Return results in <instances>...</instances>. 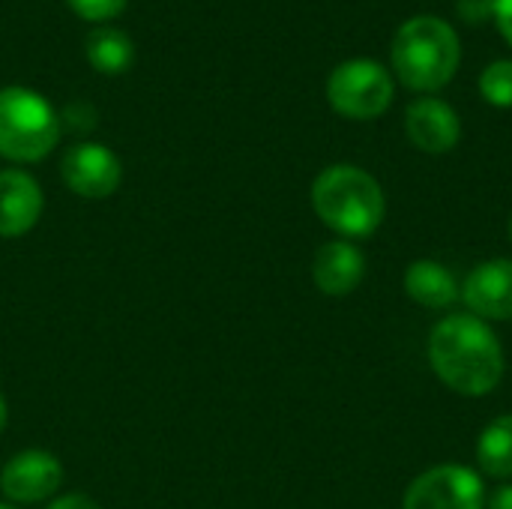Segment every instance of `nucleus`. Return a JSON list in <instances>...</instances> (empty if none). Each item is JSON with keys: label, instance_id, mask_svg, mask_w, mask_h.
Wrapping results in <instances>:
<instances>
[{"label": "nucleus", "instance_id": "3", "mask_svg": "<svg viewBox=\"0 0 512 509\" xmlns=\"http://www.w3.org/2000/svg\"><path fill=\"white\" fill-rule=\"evenodd\" d=\"M312 207L342 237H369L387 210L378 180L357 165L324 168L312 183Z\"/></svg>", "mask_w": 512, "mask_h": 509}, {"label": "nucleus", "instance_id": "23", "mask_svg": "<svg viewBox=\"0 0 512 509\" xmlns=\"http://www.w3.org/2000/svg\"><path fill=\"white\" fill-rule=\"evenodd\" d=\"M0 509H18V507H12V504H0Z\"/></svg>", "mask_w": 512, "mask_h": 509}, {"label": "nucleus", "instance_id": "15", "mask_svg": "<svg viewBox=\"0 0 512 509\" xmlns=\"http://www.w3.org/2000/svg\"><path fill=\"white\" fill-rule=\"evenodd\" d=\"M477 462L483 474L495 480L512 477V414L492 420L477 444Z\"/></svg>", "mask_w": 512, "mask_h": 509}, {"label": "nucleus", "instance_id": "20", "mask_svg": "<svg viewBox=\"0 0 512 509\" xmlns=\"http://www.w3.org/2000/svg\"><path fill=\"white\" fill-rule=\"evenodd\" d=\"M48 509H99L96 501H90L87 495H66L60 501H54Z\"/></svg>", "mask_w": 512, "mask_h": 509}, {"label": "nucleus", "instance_id": "13", "mask_svg": "<svg viewBox=\"0 0 512 509\" xmlns=\"http://www.w3.org/2000/svg\"><path fill=\"white\" fill-rule=\"evenodd\" d=\"M405 291L426 309H444L462 297L456 276L438 261H414L405 273Z\"/></svg>", "mask_w": 512, "mask_h": 509}, {"label": "nucleus", "instance_id": "2", "mask_svg": "<svg viewBox=\"0 0 512 509\" xmlns=\"http://www.w3.org/2000/svg\"><path fill=\"white\" fill-rule=\"evenodd\" d=\"M393 69L399 81L420 93H435L459 69L462 45L456 30L435 15H417L405 21L393 36Z\"/></svg>", "mask_w": 512, "mask_h": 509}, {"label": "nucleus", "instance_id": "16", "mask_svg": "<svg viewBox=\"0 0 512 509\" xmlns=\"http://www.w3.org/2000/svg\"><path fill=\"white\" fill-rule=\"evenodd\" d=\"M480 93L489 105L510 108L512 105V60H495L480 75Z\"/></svg>", "mask_w": 512, "mask_h": 509}, {"label": "nucleus", "instance_id": "4", "mask_svg": "<svg viewBox=\"0 0 512 509\" xmlns=\"http://www.w3.org/2000/svg\"><path fill=\"white\" fill-rule=\"evenodd\" d=\"M60 141V117L51 102L27 87L0 90V156L12 162H39Z\"/></svg>", "mask_w": 512, "mask_h": 509}, {"label": "nucleus", "instance_id": "12", "mask_svg": "<svg viewBox=\"0 0 512 509\" xmlns=\"http://www.w3.org/2000/svg\"><path fill=\"white\" fill-rule=\"evenodd\" d=\"M363 273H366V258L348 240H330L315 252L312 276L318 291H324L327 297L351 294L363 282Z\"/></svg>", "mask_w": 512, "mask_h": 509}, {"label": "nucleus", "instance_id": "18", "mask_svg": "<svg viewBox=\"0 0 512 509\" xmlns=\"http://www.w3.org/2000/svg\"><path fill=\"white\" fill-rule=\"evenodd\" d=\"M492 3L495 0H459V12L465 21H486L492 18Z\"/></svg>", "mask_w": 512, "mask_h": 509}, {"label": "nucleus", "instance_id": "8", "mask_svg": "<svg viewBox=\"0 0 512 509\" xmlns=\"http://www.w3.org/2000/svg\"><path fill=\"white\" fill-rule=\"evenodd\" d=\"M63 483V465L45 450H24L0 471V489L15 504H39Z\"/></svg>", "mask_w": 512, "mask_h": 509}, {"label": "nucleus", "instance_id": "10", "mask_svg": "<svg viewBox=\"0 0 512 509\" xmlns=\"http://www.w3.org/2000/svg\"><path fill=\"white\" fill-rule=\"evenodd\" d=\"M462 300L477 318H512V261L498 258L471 270L462 288Z\"/></svg>", "mask_w": 512, "mask_h": 509}, {"label": "nucleus", "instance_id": "11", "mask_svg": "<svg viewBox=\"0 0 512 509\" xmlns=\"http://www.w3.org/2000/svg\"><path fill=\"white\" fill-rule=\"evenodd\" d=\"M42 216L39 183L18 168L0 171V237L27 234Z\"/></svg>", "mask_w": 512, "mask_h": 509}, {"label": "nucleus", "instance_id": "21", "mask_svg": "<svg viewBox=\"0 0 512 509\" xmlns=\"http://www.w3.org/2000/svg\"><path fill=\"white\" fill-rule=\"evenodd\" d=\"M489 509H512V486H501L492 498H489Z\"/></svg>", "mask_w": 512, "mask_h": 509}, {"label": "nucleus", "instance_id": "17", "mask_svg": "<svg viewBox=\"0 0 512 509\" xmlns=\"http://www.w3.org/2000/svg\"><path fill=\"white\" fill-rule=\"evenodd\" d=\"M75 15L84 21H111L114 15L123 12L126 0H66Z\"/></svg>", "mask_w": 512, "mask_h": 509}, {"label": "nucleus", "instance_id": "1", "mask_svg": "<svg viewBox=\"0 0 512 509\" xmlns=\"http://www.w3.org/2000/svg\"><path fill=\"white\" fill-rule=\"evenodd\" d=\"M435 375L462 396H486L504 378V351L477 315H450L429 336Z\"/></svg>", "mask_w": 512, "mask_h": 509}, {"label": "nucleus", "instance_id": "19", "mask_svg": "<svg viewBox=\"0 0 512 509\" xmlns=\"http://www.w3.org/2000/svg\"><path fill=\"white\" fill-rule=\"evenodd\" d=\"M492 18L498 21L504 39L512 45V0H495L492 3Z\"/></svg>", "mask_w": 512, "mask_h": 509}, {"label": "nucleus", "instance_id": "7", "mask_svg": "<svg viewBox=\"0 0 512 509\" xmlns=\"http://www.w3.org/2000/svg\"><path fill=\"white\" fill-rule=\"evenodd\" d=\"M60 174H63V183L75 195L108 198L123 180V165L114 156V150H108L105 144L84 141V144H75L66 150V156L60 162Z\"/></svg>", "mask_w": 512, "mask_h": 509}, {"label": "nucleus", "instance_id": "22", "mask_svg": "<svg viewBox=\"0 0 512 509\" xmlns=\"http://www.w3.org/2000/svg\"><path fill=\"white\" fill-rule=\"evenodd\" d=\"M3 426H6V399L0 393V432H3Z\"/></svg>", "mask_w": 512, "mask_h": 509}, {"label": "nucleus", "instance_id": "5", "mask_svg": "<svg viewBox=\"0 0 512 509\" xmlns=\"http://www.w3.org/2000/svg\"><path fill=\"white\" fill-rule=\"evenodd\" d=\"M327 99L336 114L351 120L381 117L393 102V75L369 57L339 63L327 78Z\"/></svg>", "mask_w": 512, "mask_h": 509}, {"label": "nucleus", "instance_id": "6", "mask_svg": "<svg viewBox=\"0 0 512 509\" xmlns=\"http://www.w3.org/2000/svg\"><path fill=\"white\" fill-rule=\"evenodd\" d=\"M405 509H486V489L471 468L441 465L408 486Z\"/></svg>", "mask_w": 512, "mask_h": 509}, {"label": "nucleus", "instance_id": "14", "mask_svg": "<svg viewBox=\"0 0 512 509\" xmlns=\"http://www.w3.org/2000/svg\"><path fill=\"white\" fill-rule=\"evenodd\" d=\"M87 60L96 72L120 75L132 66L135 45H132L129 33H123L117 27H99L87 36Z\"/></svg>", "mask_w": 512, "mask_h": 509}, {"label": "nucleus", "instance_id": "9", "mask_svg": "<svg viewBox=\"0 0 512 509\" xmlns=\"http://www.w3.org/2000/svg\"><path fill=\"white\" fill-rule=\"evenodd\" d=\"M405 129L414 147H420L423 153H447L459 144L462 138V120L453 111V105H447L444 99L426 96L408 105L405 114Z\"/></svg>", "mask_w": 512, "mask_h": 509}, {"label": "nucleus", "instance_id": "24", "mask_svg": "<svg viewBox=\"0 0 512 509\" xmlns=\"http://www.w3.org/2000/svg\"><path fill=\"white\" fill-rule=\"evenodd\" d=\"M510 240H512V219H510Z\"/></svg>", "mask_w": 512, "mask_h": 509}]
</instances>
